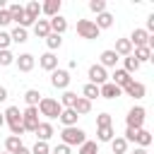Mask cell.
I'll use <instances>...</instances> for the list:
<instances>
[{"label": "cell", "mask_w": 154, "mask_h": 154, "mask_svg": "<svg viewBox=\"0 0 154 154\" xmlns=\"http://www.w3.org/2000/svg\"><path fill=\"white\" fill-rule=\"evenodd\" d=\"M130 43H132V48H142V46H147V41H149V34L144 31V29H135L132 34H130V38H128Z\"/></svg>", "instance_id": "cell-14"}, {"label": "cell", "mask_w": 154, "mask_h": 154, "mask_svg": "<svg viewBox=\"0 0 154 154\" xmlns=\"http://www.w3.org/2000/svg\"><path fill=\"white\" fill-rule=\"evenodd\" d=\"M99 96H103V99H118V96H123V89L116 87L113 82H106V84L99 87Z\"/></svg>", "instance_id": "cell-11"}, {"label": "cell", "mask_w": 154, "mask_h": 154, "mask_svg": "<svg viewBox=\"0 0 154 154\" xmlns=\"http://www.w3.org/2000/svg\"><path fill=\"white\" fill-rule=\"evenodd\" d=\"M111 149H113V154H125L128 152V142L123 137H113L111 140Z\"/></svg>", "instance_id": "cell-32"}, {"label": "cell", "mask_w": 154, "mask_h": 154, "mask_svg": "<svg viewBox=\"0 0 154 154\" xmlns=\"http://www.w3.org/2000/svg\"><path fill=\"white\" fill-rule=\"evenodd\" d=\"M77 34L82 38H87V41H94V38H99L101 31L96 29V24L91 19H77Z\"/></svg>", "instance_id": "cell-6"}, {"label": "cell", "mask_w": 154, "mask_h": 154, "mask_svg": "<svg viewBox=\"0 0 154 154\" xmlns=\"http://www.w3.org/2000/svg\"><path fill=\"white\" fill-rule=\"evenodd\" d=\"M60 140H63V144H67V147H75V144L79 147V144L87 142V132H84L82 128H77V125H72V128H63Z\"/></svg>", "instance_id": "cell-2"}, {"label": "cell", "mask_w": 154, "mask_h": 154, "mask_svg": "<svg viewBox=\"0 0 154 154\" xmlns=\"http://www.w3.org/2000/svg\"><path fill=\"white\" fill-rule=\"evenodd\" d=\"M132 58H135L140 65H142V63H149V60H152V51H149L147 46H142V48H135V55H132Z\"/></svg>", "instance_id": "cell-28"}, {"label": "cell", "mask_w": 154, "mask_h": 154, "mask_svg": "<svg viewBox=\"0 0 154 154\" xmlns=\"http://www.w3.org/2000/svg\"><path fill=\"white\" fill-rule=\"evenodd\" d=\"M123 94H128V96H132V99H142L144 94H147V89H144V84L142 82H130V84H125L123 87Z\"/></svg>", "instance_id": "cell-12"}, {"label": "cell", "mask_w": 154, "mask_h": 154, "mask_svg": "<svg viewBox=\"0 0 154 154\" xmlns=\"http://www.w3.org/2000/svg\"><path fill=\"white\" fill-rule=\"evenodd\" d=\"M7 12H10V19L17 22V26H22V22H24V7H22L19 2H12V5L7 7Z\"/></svg>", "instance_id": "cell-21"}, {"label": "cell", "mask_w": 154, "mask_h": 154, "mask_svg": "<svg viewBox=\"0 0 154 154\" xmlns=\"http://www.w3.org/2000/svg\"><path fill=\"white\" fill-rule=\"evenodd\" d=\"M96 135H99V142H111L116 132H113V125H106V128H99Z\"/></svg>", "instance_id": "cell-35"}, {"label": "cell", "mask_w": 154, "mask_h": 154, "mask_svg": "<svg viewBox=\"0 0 154 154\" xmlns=\"http://www.w3.org/2000/svg\"><path fill=\"white\" fill-rule=\"evenodd\" d=\"M38 14H41V2H38V0H29L26 7H24V22H22V29L34 26L36 19H38Z\"/></svg>", "instance_id": "cell-5"}, {"label": "cell", "mask_w": 154, "mask_h": 154, "mask_svg": "<svg viewBox=\"0 0 154 154\" xmlns=\"http://www.w3.org/2000/svg\"><path fill=\"white\" fill-rule=\"evenodd\" d=\"M38 113L41 116H46V118H58L60 116V111H63V106H60V101L58 99H51V96H41V101H38Z\"/></svg>", "instance_id": "cell-3"}, {"label": "cell", "mask_w": 154, "mask_h": 154, "mask_svg": "<svg viewBox=\"0 0 154 154\" xmlns=\"http://www.w3.org/2000/svg\"><path fill=\"white\" fill-rule=\"evenodd\" d=\"M123 70H125L128 75H132V72H137V70H140V63H137L132 55H128V58H125V67H123Z\"/></svg>", "instance_id": "cell-37"}, {"label": "cell", "mask_w": 154, "mask_h": 154, "mask_svg": "<svg viewBox=\"0 0 154 154\" xmlns=\"http://www.w3.org/2000/svg\"><path fill=\"white\" fill-rule=\"evenodd\" d=\"M70 72L67 70H60V67H55L53 72H51V84L55 87V89H67L70 87Z\"/></svg>", "instance_id": "cell-8"}, {"label": "cell", "mask_w": 154, "mask_h": 154, "mask_svg": "<svg viewBox=\"0 0 154 154\" xmlns=\"http://www.w3.org/2000/svg\"><path fill=\"white\" fill-rule=\"evenodd\" d=\"M38 108L36 106H26L22 111V125H24V132H36L38 128Z\"/></svg>", "instance_id": "cell-4"}, {"label": "cell", "mask_w": 154, "mask_h": 154, "mask_svg": "<svg viewBox=\"0 0 154 154\" xmlns=\"http://www.w3.org/2000/svg\"><path fill=\"white\" fill-rule=\"evenodd\" d=\"M31 154H51L48 142H38V140H36V144L31 147Z\"/></svg>", "instance_id": "cell-40"}, {"label": "cell", "mask_w": 154, "mask_h": 154, "mask_svg": "<svg viewBox=\"0 0 154 154\" xmlns=\"http://www.w3.org/2000/svg\"><path fill=\"white\" fill-rule=\"evenodd\" d=\"M0 10H5V0H0Z\"/></svg>", "instance_id": "cell-50"}, {"label": "cell", "mask_w": 154, "mask_h": 154, "mask_svg": "<svg viewBox=\"0 0 154 154\" xmlns=\"http://www.w3.org/2000/svg\"><path fill=\"white\" fill-rule=\"evenodd\" d=\"M48 24H51V31H53V34H58V36H63V34L67 31V19H65L63 14L51 17V19H48Z\"/></svg>", "instance_id": "cell-13"}, {"label": "cell", "mask_w": 154, "mask_h": 154, "mask_svg": "<svg viewBox=\"0 0 154 154\" xmlns=\"http://www.w3.org/2000/svg\"><path fill=\"white\" fill-rule=\"evenodd\" d=\"M34 34H36L38 38H46V36L51 34V24H48V19H36V24H34Z\"/></svg>", "instance_id": "cell-25"}, {"label": "cell", "mask_w": 154, "mask_h": 154, "mask_svg": "<svg viewBox=\"0 0 154 154\" xmlns=\"http://www.w3.org/2000/svg\"><path fill=\"white\" fill-rule=\"evenodd\" d=\"M7 24H12V19H10V12L5 7V10H0V26H7Z\"/></svg>", "instance_id": "cell-44"}, {"label": "cell", "mask_w": 154, "mask_h": 154, "mask_svg": "<svg viewBox=\"0 0 154 154\" xmlns=\"http://www.w3.org/2000/svg\"><path fill=\"white\" fill-rule=\"evenodd\" d=\"M89 10L96 12V14L106 12V0H89Z\"/></svg>", "instance_id": "cell-38"}, {"label": "cell", "mask_w": 154, "mask_h": 154, "mask_svg": "<svg viewBox=\"0 0 154 154\" xmlns=\"http://www.w3.org/2000/svg\"><path fill=\"white\" fill-rule=\"evenodd\" d=\"M99 58H101V63H99V65H101L103 70H106V67H116V63H118V55L113 53V48H108V51H103V53H101Z\"/></svg>", "instance_id": "cell-22"}, {"label": "cell", "mask_w": 154, "mask_h": 154, "mask_svg": "<svg viewBox=\"0 0 154 154\" xmlns=\"http://www.w3.org/2000/svg\"><path fill=\"white\" fill-rule=\"evenodd\" d=\"M132 154H147V149H142V147H135V152Z\"/></svg>", "instance_id": "cell-48"}, {"label": "cell", "mask_w": 154, "mask_h": 154, "mask_svg": "<svg viewBox=\"0 0 154 154\" xmlns=\"http://www.w3.org/2000/svg\"><path fill=\"white\" fill-rule=\"evenodd\" d=\"M96 29L101 31V29H111L113 26V14L111 12H101V14H96Z\"/></svg>", "instance_id": "cell-23"}, {"label": "cell", "mask_w": 154, "mask_h": 154, "mask_svg": "<svg viewBox=\"0 0 154 154\" xmlns=\"http://www.w3.org/2000/svg\"><path fill=\"white\" fill-rule=\"evenodd\" d=\"M5 123H7V128H10V132L12 135H17V137H22L24 135V125H22V111L17 108V106H10L5 113Z\"/></svg>", "instance_id": "cell-1"}, {"label": "cell", "mask_w": 154, "mask_h": 154, "mask_svg": "<svg viewBox=\"0 0 154 154\" xmlns=\"http://www.w3.org/2000/svg\"><path fill=\"white\" fill-rule=\"evenodd\" d=\"M106 125H113L111 113H99V116H96V128H106Z\"/></svg>", "instance_id": "cell-39"}, {"label": "cell", "mask_w": 154, "mask_h": 154, "mask_svg": "<svg viewBox=\"0 0 154 154\" xmlns=\"http://www.w3.org/2000/svg\"><path fill=\"white\" fill-rule=\"evenodd\" d=\"M77 118H79V116H77L72 108H63V111H60V116H58V120H60L65 128H72V125H77Z\"/></svg>", "instance_id": "cell-20"}, {"label": "cell", "mask_w": 154, "mask_h": 154, "mask_svg": "<svg viewBox=\"0 0 154 154\" xmlns=\"http://www.w3.org/2000/svg\"><path fill=\"white\" fill-rule=\"evenodd\" d=\"M38 65L43 67V70H48V72H53L55 67H58V58H55V53H43L41 58H38Z\"/></svg>", "instance_id": "cell-19"}, {"label": "cell", "mask_w": 154, "mask_h": 154, "mask_svg": "<svg viewBox=\"0 0 154 154\" xmlns=\"http://www.w3.org/2000/svg\"><path fill=\"white\" fill-rule=\"evenodd\" d=\"M75 101H77V94L65 89V91H63V96H60V106H63V108H72V106H75Z\"/></svg>", "instance_id": "cell-30"}, {"label": "cell", "mask_w": 154, "mask_h": 154, "mask_svg": "<svg viewBox=\"0 0 154 154\" xmlns=\"http://www.w3.org/2000/svg\"><path fill=\"white\" fill-rule=\"evenodd\" d=\"M72 111H75L77 116H87V113L91 111V101H87L84 96H77V101H75V106H72Z\"/></svg>", "instance_id": "cell-24"}, {"label": "cell", "mask_w": 154, "mask_h": 154, "mask_svg": "<svg viewBox=\"0 0 154 154\" xmlns=\"http://www.w3.org/2000/svg\"><path fill=\"white\" fill-rule=\"evenodd\" d=\"M10 43H12L10 34L7 31H0V51H10Z\"/></svg>", "instance_id": "cell-42"}, {"label": "cell", "mask_w": 154, "mask_h": 154, "mask_svg": "<svg viewBox=\"0 0 154 154\" xmlns=\"http://www.w3.org/2000/svg\"><path fill=\"white\" fill-rule=\"evenodd\" d=\"M14 63H17L19 72H31L34 65H36V58L31 53H22V55H14Z\"/></svg>", "instance_id": "cell-10"}, {"label": "cell", "mask_w": 154, "mask_h": 154, "mask_svg": "<svg viewBox=\"0 0 154 154\" xmlns=\"http://www.w3.org/2000/svg\"><path fill=\"white\" fill-rule=\"evenodd\" d=\"M5 99H7V89H5V87H0V101H5Z\"/></svg>", "instance_id": "cell-47"}, {"label": "cell", "mask_w": 154, "mask_h": 154, "mask_svg": "<svg viewBox=\"0 0 154 154\" xmlns=\"http://www.w3.org/2000/svg\"><path fill=\"white\" fill-rule=\"evenodd\" d=\"M113 53H116L118 58H120V55H123V58H128V55H132V43H130L128 38H118V41H116Z\"/></svg>", "instance_id": "cell-18"}, {"label": "cell", "mask_w": 154, "mask_h": 154, "mask_svg": "<svg viewBox=\"0 0 154 154\" xmlns=\"http://www.w3.org/2000/svg\"><path fill=\"white\" fill-rule=\"evenodd\" d=\"M14 154H31V149H26V147H24V144H22V147H19V149H17V152H14Z\"/></svg>", "instance_id": "cell-46"}, {"label": "cell", "mask_w": 154, "mask_h": 154, "mask_svg": "<svg viewBox=\"0 0 154 154\" xmlns=\"http://www.w3.org/2000/svg\"><path fill=\"white\" fill-rule=\"evenodd\" d=\"M51 154H72V149L67 144H58L55 149H51Z\"/></svg>", "instance_id": "cell-45"}, {"label": "cell", "mask_w": 154, "mask_h": 154, "mask_svg": "<svg viewBox=\"0 0 154 154\" xmlns=\"http://www.w3.org/2000/svg\"><path fill=\"white\" fill-rule=\"evenodd\" d=\"M144 118H147V111H144L142 106H132V108L128 111V116H125V123H128V128L140 130V128L144 125Z\"/></svg>", "instance_id": "cell-7"}, {"label": "cell", "mask_w": 154, "mask_h": 154, "mask_svg": "<svg viewBox=\"0 0 154 154\" xmlns=\"http://www.w3.org/2000/svg\"><path fill=\"white\" fill-rule=\"evenodd\" d=\"M60 7H63L60 0H46V2L41 5V12H43L46 17H55V14H60Z\"/></svg>", "instance_id": "cell-17"}, {"label": "cell", "mask_w": 154, "mask_h": 154, "mask_svg": "<svg viewBox=\"0 0 154 154\" xmlns=\"http://www.w3.org/2000/svg\"><path fill=\"white\" fill-rule=\"evenodd\" d=\"M36 137H38V142H48L53 135H55V130H53V125L51 123H38V128H36V132H34Z\"/></svg>", "instance_id": "cell-16"}, {"label": "cell", "mask_w": 154, "mask_h": 154, "mask_svg": "<svg viewBox=\"0 0 154 154\" xmlns=\"http://www.w3.org/2000/svg\"><path fill=\"white\" fill-rule=\"evenodd\" d=\"M19 147H22V137H17V135H10V137L5 140V152H7V154H14Z\"/></svg>", "instance_id": "cell-27"}, {"label": "cell", "mask_w": 154, "mask_h": 154, "mask_svg": "<svg viewBox=\"0 0 154 154\" xmlns=\"http://www.w3.org/2000/svg\"><path fill=\"white\" fill-rule=\"evenodd\" d=\"M2 125H5V116L0 113V128H2Z\"/></svg>", "instance_id": "cell-49"}, {"label": "cell", "mask_w": 154, "mask_h": 154, "mask_svg": "<svg viewBox=\"0 0 154 154\" xmlns=\"http://www.w3.org/2000/svg\"><path fill=\"white\" fill-rule=\"evenodd\" d=\"M10 38H12V43H26V41H29V31L22 29V26H14V29L10 31Z\"/></svg>", "instance_id": "cell-26"}, {"label": "cell", "mask_w": 154, "mask_h": 154, "mask_svg": "<svg viewBox=\"0 0 154 154\" xmlns=\"http://www.w3.org/2000/svg\"><path fill=\"white\" fill-rule=\"evenodd\" d=\"M2 154H7V152H2Z\"/></svg>", "instance_id": "cell-51"}, {"label": "cell", "mask_w": 154, "mask_h": 154, "mask_svg": "<svg viewBox=\"0 0 154 154\" xmlns=\"http://www.w3.org/2000/svg\"><path fill=\"white\" fill-rule=\"evenodd\" d=\"M111 82H113L116 87H120V89H123L125 84H130V82H132V77H130L123 67H116V70H113V75H111Z\"/></svg>", "instance_id": "cell-15"}, {"label": "cell", "mask_w": 154, "mask_h": 154, "mask_svg": "<svg viewBox=\"0 0 154 154\" xmlns=\"http://www.w3.org/2000/svg\"><path fill=\"white\" fill-rule=\"evenodd\" d=\"M87 77H89V84H96V87H101V84L108 82V72L101 65H91L89 72H87Z\"/></svg>", "instance_id": "cell-9"}, {"label": "cell", "mask_w": 154, "mask_h": 154, "mask_svg": "<svg viewBox=\"0 0 154 154\" xmlns=\"http://www.w3.org/2000/svg\"><path fill=\"white\" fill-rule=\"evenodd\" d=\"M82 96H84L87 101H94V99L99 96V87H96V84H84V89H82Z\"/></svg>", "instance_id": "cell-34"}, {"label": "cell", "mask_w": 154, "mask_h": 154, "mask_svg": "<svg viewBox=\"0 0 154 154\" xmlns=\"http://www.w3.org/2000/svg\"><path fill=\"white\" fill-rule=\"evenodd\" d=\"M137 132L140 130H135V128H125V137L123 140L125 142H137Z\"/></svg>", "instance_id": "cell-43"}, {"label": "cell", "mask_w": 154, "mask_h": 154, "mask_svg": "<svg viewBox=\"0 0 154 154\" xmlns=\"http://www.w3.org/2000/svg\"><path fill=\"white\" fill-rule=\"evenodd\" d=\"M46 46H48V48H51V53H53L55 48H60V46H63V38H60L58 34H53V31H51V34L46 36Z\"/></svg>", "instance_id": "cell-33"}, {"label": "cell", "mask_w": 154, "mask_h": 154, "mask_svg": "<svg viewBox=\"0 0 154 154\" xmlns=\"http://www.w3.org/2000/svg\"><path fill=\"white\" fill-rule=\"evenodd\" d=\"M79 154H99V144L91 142V140H87L84 144H79Z\"/></svg>", "instance_id": "cell-36"}, {"label": "cell", "mask_w": 154, "mask_h": 154, "mask_svg": "<svg viewBox=\"0 0 154 154\" xmlns=\"http://www.w3.org/2000/svg\"><path fill=\"white\" fill-rule=\"evenodd\" d=\"M137 144H140L142 149H147V147L152 144V132L144 130V128H140V132H137Z\"/></svg>", "instance_id": "cell-31"}, {"label": "cell", "mask_w": 154, "mask_h": 154, "mask_svg": "<svg viewBox=\"0 0 154 154\" xmlns=\"http://www.w3.org/2000/svg\"><path fill=\"white\" fill-rule=\"evenodd\" d=\"M14 63V55L10 53V51H0V67H7V65H12Z\"/></svg>", "instance_id": "cell-41"}, {"label": "cell", "mask_w": 154, "mask_h": 154, "mask_svg": "<svg viewBox=\"0 0 154 154\" xmlns=\"http://www.w3.org/2000/svg\"><path fill=\"white\" fill-rule=\"evenodd\" d=\"M24 101H26V106H38V101H41L38 89H26L24 91Z\"/></svg>", "instance_id": "cell-29"}]
</instances>
